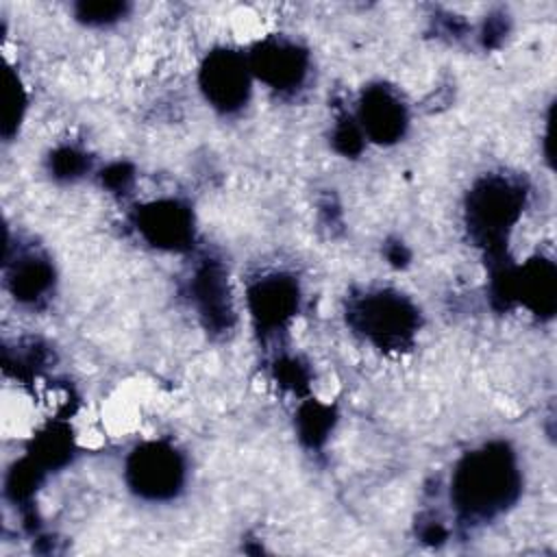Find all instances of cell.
<instances>
[{
	"instance_id": "6da1fadb",
	"label": "cell",
	"mask_w": 557,
	"mask_h": 557,
	"mask_svg": "<svg viewBox=\"0 0 557 557\" xmlns=\"http://www.w3.org/2000/svg\"><path fill=\"white\" fill-rule=\"evenodd\" d=\"M133 474L137 485L148 494H165L178 481V463L170 450L148 448L135 457Z\"/></svg>"
},
{
	"instance_id": "7a4b0ae2",
	"label": "cell",
	"mask_w": 557,
	"mask_h": 557,
	"mask_svg": "<svg viewBox=\"0 0 557 557\" xmlns=\"http://www.w3.org/2000/svg\"><path fill=\"white\" fill-rule=\"evenodd\" d=\"M505 470H492L485 461L461 474V492L474 507H487L505 498L507 494Z\"/></svg>"
},
{
	"instance_id": "3957f363",
	"label": "cell",
	"mask_w": 557,
	"mask_h": 557,
	"mask_svg": "<svg viewBox=\"0 0 557 557\" xmlns=\"http://www.w3.org/2000/svg\"><path fill=\"white\" fill-rule=\"evenodd\" d=\"M207 89L218 104L231 107L244 98L246 74L233 57H218L207 70Z\"/></svg>"
},
{
	"instance_id": "277c9868",
	"label": "cell",
	"mask_w": 557,
	"mask_h": 557,
	"mask_svg": "<svg viewBox=\"0 0 557 557\" xmlns=\"http://www.w3.org/2000/svg\"><path fill=\"white\" fill-rule=\"evenodd\" d=\"M259 67H261L259 72L276 85L294 83V81H298V74L302 72L300 63L296 59V52L285 50V48H274L270 52H263Z\"/></svg>"
}]
</instances>
